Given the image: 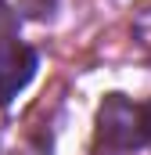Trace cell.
<instances>
[{"mask_svg":"<svg viewBox=\"0 0 151 155\" xmlns=\"http://www.w3.org/2000/svg\"><path fill=\"white\" fill-rule=\"evenodd\" d=\"M144 126H148V144H151V101L144 105Z\"/></svg>","mask_w":151,"mask_h":155,"instance_id":"cell-3","label":"cell"},{"mask_svg":"<svg viewBox=\"0 0 151 155\" xmlns=\"http://www.w3.org/2000/svg\"><path fill=\"white\" fill-rule=\"evenodd\" d=\"M148 144L144 126V105H133L122 94H108L97 108V130H94V152L97 155H133Z\"/></svg>","mask_w":151,"mask_h":155,"instance_id":"cell-1","label":"cell"},{"mask_svg":"<svg viewBox=\"0 0 151 155\" xmlns=\"http://www.w3.org/2000/svg\"><path fill=\"white\" fill-rule=\"evenodd\" d=\"M40 69V58L29 43L18 40H0V108L11 105Z\"/></svg>","mask_w":151,"mask_h":155,"instance_id":"cell-2","label":"cell"}]
</instances>
